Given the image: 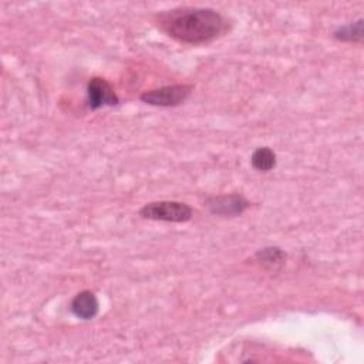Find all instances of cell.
Segmentation results:
<instances>
[{
  "instance_id": "3",
  "label": "cell",
  "mask_w": 364,
  "mask_h": 364,
  "mask_svg": "<svg viewBox=\"0 0 364 364\" xmlns=\"http://www.w3.org/2000/svg\"><path fill=\"white\" fill-rule=\"evenodd\" d=\"M193 91V85L191 84H172L164 85L155 90H149L141 94L139 100L148 105L154 107H178L183 104Z\"/></svg>"
},
{
  "instance_id": "7",
  "label": "cell",
  "mask_w": 364,
  "mask_h": 364,
  "mask_svg": "<svg viewBox=\"0 0 364 364\" xmlns=\"http://www.w3.org/2000/svg\"><path fill=\"white\" fill-rule=\"evenodd\" d=\"M364 36V20L358 18L346 26H340L334 30L333 37L343 43H361Z\"/></svg>"
},
{
  "instance_id": "9",
  "label": "cell",
  "mask_w": 364,
  "mask_h": 364,
  "mask_svg": "<svg viewBox=\"0 0 364 364\" xmlns=\"http://www.w3.org/2000/svg\"><path fill=\"white\" fill-rule=\"evenodd\" d=\"M256 259L267 269H277L280 267L286 260V253L277 246H269L263 247L256 252Z\"/></svg>"
},
{
  "instance_id": "2",
  "label": "cell",
  "mask_w": 364,
  "mask_h": 364,
  "mask_svg": "<svg viewBox=\"0 0 364 364\" xmlns=\"http://www.w3.org/2000/svg\"><path fill=\"white\" fill-rule=\"evenodd\" d=\"M138 213L141 218L149 219V220L183 223L192 219L193 209L185 202L155 200V202L145 203Z\"/></svg>"
},
{
  "instance_id": "1",
  "label": "cell",
  "mask_w": 364,
  "mask_h": 364,
  "mask_svg": "<svg viewBox=\"0 0 364 364\" xmlns=\"http://www.w3.org/2000/svg\"><path fill=\"white\" fill-rule=\"evenodd\" d=\"M158 27L185 44H205L226 31V18L209 7H176L156 16Z\"/></svg>"
},
{
  "instance_id": "5",
  "label": "cell",
  "mask_w": 364,
  "mask_h": 364,
  "mask_svg": "<svg viewBox=\"0 0 364 364\" xmlns=\"http://www.w3.org/2000/svg\"><path fill=\"white\" fill-rule=\"evenodd\" d=\"M119 102L112 85L102 77H92L87 84V104L88 108L95 111L101 107H112Z\"/></svg>"
},
{
  "instance_id": "4",
  "label": "cell",
  "mask_w": 364,
  "mask_h": 364,
  "mask_svg": "<svg viewBox=\"0 0 364 364\" xmlns=\"http://www.w3.org/2000/svg\"><path fill=\"white\" fill-rule=\"evenodd\" d=\"M205 206L212 215L223 218H235L242 215L249 206V200L240 193H223L209 196L205 200Z\"/></svg>"
},
{
  "instance_id": "6",
  "label": "cell",
  "mask_w": 364,
  "mask_h": 364,
  "mask_svg": "<svg viewBox=\"0 0 364 364\" xmlns=\"http://www.w3.org/2000/svg\"><path fill=\"white\" fill-rule=\"evenodd\" d=\"M71 313L81 320H91L98 314L100 303L94 291L82 290L77 293L70 304Z\"/></svg>"
},
{
  "instance_id": "8",
  "label": "cell",
  "mask_w": 364,
  "mask_h": 364,
  "mask_svg": "<svg viewBox=\"0 0 364 364\" xmlns=\"http://www.w3.org/2000/svg\"><path fill=\"white\" fill-rule=\"evenodd\" d=\"M250 164L259 172H269L276 166L277 158L272 148L259 146L253 151V154L250 156Z\"/></svg>"
}]
</instances>
